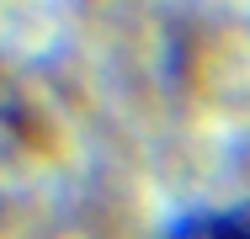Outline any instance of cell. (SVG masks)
Returning <instances> with one entry per match:
<instances>
[{
	"instance_id": "6da1fadb",
	"label": "cell",
	"mask_w": 250,
	"mask_h": 239,
	"mask_svg": "<svg viewBox=\"0 0 250 239\" xmlns=\"http://www.w3.org/2000/svg\"><path fill=\"white\" fill-rule=\"evenodd\" d=\"M165 239H250V207H224V213H187L170 223Z\"/></svg>"
}]
</instances>
